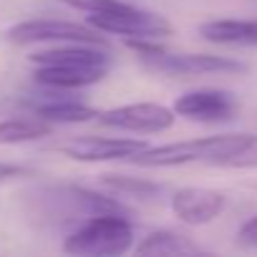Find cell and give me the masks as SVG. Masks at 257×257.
<instances>
[{
	"label": "cell",
	"mask_w": 257,
	"mask_h": 257,
	"mask_svg": "<svg viewBox=\"0 0 257 257\" xmlns=\"http://www.w3.org/2000/svg\"><path fill=\"white\" fill-rule=\"evenodd\" d=\"M23 212L41 229H73L96 214H128L113 194H101L73 182H51L23 192Z\"/></svg>",
	"instance_id": "cell-1"
},
{
	"label": "cell",
	"mask_w": 257,
	"mask_h": 257,
	"mask_svg": "<svg viewBox=\"0 0 257 257\" xmlns=\"http://www.w3.org/2000/svg\"><path fill=\"white\" fill-rule=\"evenodd\" d=\"M33 81L53 91H78L103 81L113 66L106 46L98 43H56L33 53Z\"/></svg>",
	"instance_id": "cell-2"
},
{
	"label": "cell",
	"mask_w": 257,
	"mask_h": 257,
	"mask_svg": "<svg viewBox=\"0 0 257 257\" xmlns=\"http://www.w3.org/2000/svg\"><path fill=\"white\" fill-rule=\"evenodd\" d=\"M257 137L254 134H217L187 142H172L162 147H147L144 152L134 154V167L144 169H164V167H184V164H224L242 149H247Z\"/></svg>",
	"instance_id": "cell-3"
},
{
	"label": "cell",
	"mask_w": 257,
	"mask_h": 257,
	"mask_svg": "<svg viewBox=\"0 0 257 257\" xmlns=\"http://www.w3.org/2000/svg\"><path fill=\"white\" fill-rule=\"evenodd\" d=\"M134 247L128 214H96L63 237V252L76 257H118Z\"/></svg>",
	"instance_id": "cell-4"
},
{
	"label": "cell",
	"mask_w": 257,
	"mask_h": 257,
	"mask_svg": "<svg viewBox=\"0 0 257 257\" xmlns=\"http://www.w3.org/2000/svg\"><path fill=\"white\" fill-rule=\"evenodd\" d=\"M126 46L137 53V58L157 73L167 76H212V73H242L247 71L244 63L212 56V53H177L162 48L157 41H126Z\"/></svg>",
	"instance_id": "cell-5"
},
{
	"label": "cell",
	"mask_w": 257,
	"mask_h": 257,
	"mask_svg": "<svg viewBox=\"0 0 257 257\" xmlns=\"http://www.w3.org/2000/svg\"><path fill=\"white\" fill-rule=\"evenodd\" d=\"M86 23L98 33L121 36L126 41H164L174 33L172 23L164 16L137 8L132 3H123V0L116 8L88 13Z\"/></svg>",
	"instance_id": "cell-6"
},
{
	"label": "cell",
	"mask_w": 257,
	"mask_h": 257,
	"mask_svg": "<svg viewBox=\"0 0 257 257\" xmlns=\"http://www.w3.org/2000/svg\"><path fill=\"white\" fill-rule=\"evenodd\" d=\"M6 38L13 46H33V43H98L108 46L106 38L91 28L88 23L58 21V18H31L8 28Z\"/></svg>",
	"instance_id": "cell-7"
},
{
	"label": "cell",
	"mask_w": 257,
	"mask_h": 257,
	"mask_svg": "<svg viewBox=\"0 0 257 257\" xmlns=\"http://www.w3.org/2000/svg\"><path fill=\"white\" fill-rule=\"evenodd\" d=\"M174 108L139 101V103H123L96 113V121L108 128H121V132H134V134H159L174 126Z\"/></svg>",
	"instance_id": "cell-8"
},
{
	"label": "cell",
	"mask_w": 257,
	"mask_h": 257,
	"mask_svg": "<svg viewBox=\"0 0 257 257\" xmlns=\"http://www.w3.org/2000/svg\"><path fill=\"white\" fill-rule=\"evenodd\" d=\"M149 144L144 139H128V137H76L56 149L73 159V162H86V164H98V162H126L134 154L144 152Z\"/></svg>",
	"instance_id": "cell-9"
},
{
	"label": "cell",
	"mask_w": 257,
	"mask_h": 257,
	"mask_svg": "<svg viewBox=\"0 0 257 257\" xmlns=\"http://www.w3.org/2000/svg\"><path fill=\"white\" fill-rule=\"evenodd\" d=\"M174 113L199 123H222L237 116L239 101L224 88H197L187 91L174 101Z\"/></svg>",
	"instance_id": "cell-10"
},
{
	"label": "cell",
	"mask_w": 257,
	"mask_h": 257,
	"mask_svg": "<svg viewBox=\"0 0 257 257\" xmlns=\"http://www.w3.org/2000/svg\"><path fill=\"white\" fill-rule=\"evenodd\" d=\"M227 204V197L209 187H182L172 194V212L189 227L214 222Z\"/></svg>",
	"instance_id": "cell-11"
},
{
	"label": "cell",
	"mask_w": 257,
	"mask_h": 257,
	"mask_svg": "<svg viewBox=\"0 0 257 257\" xmlns=\"http://www.w3.org/2000/svg\"><path fill=\"white\" fill-rule=\"evenodd\" d=\"M31 113L41 116L43 121L58 126V123H83V121H91L96 118V108L68 96V91H53V88H46V93H41L38 98H28L26 101Z\"/></svg>",
	"instance_id": "cell-12"
},
{
	"label": "cell",
	"mask_w": 257,
	"mask_h": 257,
	"mask_svg": "<svg viewBox=\"0 0 257 257\" xmlns=\"http://www.w3.org/2000/svg\"><path fill=\"white\" fill-rule=\"evenodd\" d=\"M199 36L217 46H257V18H217L199 26Z\"/></svg>",
	"instance_id": "cell-13"
},
{
	"label": "cell",
	"mask_w": 257,
	"mask_h": 257,
	"mask_svg": "<svg viewBox=\"0 0 257 257\" xmlns=\"http://www.w3.org/2000/svg\"><path fill=\"white\" fill-rule=\"evenodd\" d=\"M202 247L197 242H192L187 234L172 232V229H157L149 232L139 244H137V254L144 257H182V254H199Z\"/></svg>",
	"instance_id": "cell-14"
},
{
	"label": "cell",
	"mask_w": 257,
	"mask_h": 257,
	"mask_svg": "<svg viewBox=\"0 0 257 257\" xmlns=\"http://www.w3.org/2000/svg\"><path fill=\"white\" fill-rule=\"evenodd\" d=\"M53 132V123L43 121L36 113L28 116H11L0 121V144L13 147V144H28L36 139H43Z\"/></svg>",
	"instance_id": "cell-15"
},
{
	"label": "cell",
	"mask_w": 257,
	"mask_h": 257,
	"mask_svg": "<svg viewBox=\"0 0 257 257\" xmlns=\"http://www.w3.org/2000/svg\"><path fill=\"white\" fill-rule=\"evenodd\" d=\"M101 184L113 194V197H123V199H139V202H157L164 192L162 184L149 182V179H139V177H126V174H103Z\"/></svg>",
	"instance_id": "cell-16"
},
{
	"label": "cell",
	"mask_w": 257,
	"mask_h": 257,
	"mask_svg": "<svg viewBox=\"0 0 257 257\" xmlns=\"http://www.w3.org/2000/svg\"><path fill=\"white\" fill-rule=\"evenodd\" d=\"M58 3L73 8V11H81V13H96V11H108V8H116L121 0H58Z\"/></svg>",
	"instance_id": "cell-17"
},
{
	"label": "cell",
	"mask_w": 257,
	"mask_h": 257,
	"mask_svg": "<svg viewBox=\"0 0 257 257\" xmlns=\"http://www.w3.org/2000/svg\"><path fill=\"white\" fill-rule=\"evenodd\" d=\"M222 167H232V169H257V139L242 149L239 154H234L232 159H227Z\"/></svg>",
	"instance_id": "cell-18"
},
{
	"label": "cell",
	"mask_w": 257,
	"mask_h": 257,
	"mask_svg": "<svg viewBox=\"0 0 257 257\" xmlns=\"http://www.w3.org/2000/svg\"><path fill=\"white\" fill-rule=\"evenodd\" d=\"M237 244L249 247V249H257V214L249 217V219L237 229Z\"/></svg>",
	"instance_id": "cell-19"
},
{
	"label": "cell",
	"mask_w": 257,
	"mask_h": 257,
	"mask_svg": "<svg viewBox=\"0 0 257 257\" xmlns=\"http://www.w3.org/2000/svg\"><path fill=\"white\" fill-rule=\"evenodd\" d=\"M31 174L26 167H18V164H6V162H0V184L8 182V179H16V177H26Z\"/></svg>",
	"instance_id": "cell-20"
}]
</instances>
